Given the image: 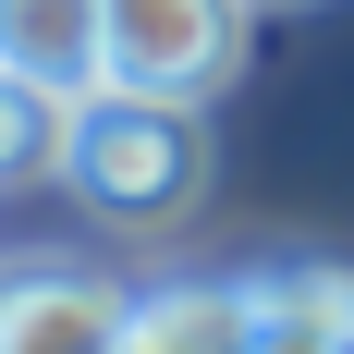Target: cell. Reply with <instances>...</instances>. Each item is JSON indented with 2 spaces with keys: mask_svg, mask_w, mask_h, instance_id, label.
<instances>
[{
  "mask_svg": "<svg viewBox=\"0 0 354 354\" xmlns=\"http://www.w3.org/2000/svg\"><path fill=\"white\" fill-rule=\"evenodd\" d=\"M0 73H12L25 98H49V110L98 98V86H110V25H98V0H0Z\"/></svg>",
  "mask_w": 354,
  "mask_h": 354,
  "instance_id": "3957f363",
  "label": "cell"
},
{
  "mask_svg": "<svg viewBox=\"0 0 354 354\" xmlns=\"http://www.w3.org/2000/svg\"><path fill=\"white\" fill-rule=\"evenodd\" d=\"M49 122H62V110H49V98H25V86L0 73V171H25L37 147H49Z\"/></svg>",
  "mask_w": 354,
  "mask_h": 354,
  "instance_id": "8992f818",
  "label": "cell"
},
{
  "mask_svg": "<svg viewBox=\"0 0 354 354\" xmlns=\"http://www.w3.org/2000/svg\"><path fill=\"white\" fill-rule=\"evenodd\" d=\"M245 12H257V0H98V25H110V86L208 110L220 86L245 73Z\"/></svg>",
  "mask_w": 354,
  "mask_h": 354,
  "instance_id": "7a4b0ae2",
  "label": "cell"
},
{
  "mask_svg": "<svg viewBox=\"0 0 354 354\" xmlns=\"http://www.w3.org/2000/svg\"><path fill=\"white\" fill-rule=\"evenodd\" d=\"M122 354H257V281H159L122 306Z\"/></svg>",
  "mask_w": 354,
  "mask_h": 354,
  "instance_id": "5b68a950",
  "label": "cell"
},
{
  "mask_svg": "<svg viewBox=\"0 0 354 354\" xmlns=\"http://www.w3.org/2000/svg\"><path fill=\"white\" fill-rule=\"evenodd\" d=\"M49 171H62L98 220H122V232L183 220L196 196H208V110L98 86V98H73L62 122H49Z\"/></svg>",
  "mask_w": 354,
  "mask_h": 354,
  "instance_id": "6da1fadb",
  "label": "cell"
},
{
  "mask_svg": "<svg viewBox=\"0 0 354 354\" xmlns=\"http://www.w3.org/2000/svg\"><path fill=\"white\" fill-rule=\"evenodd\" d=\"M257 354H354V342H330V330H306V318H257Z\"/></svg>",
  "mask_w": 354,
  "mask_h": 354,
  "instance_id": "52a82bcc",
  "label": "cell"
},
{
  "mask_svg": "<svg viewBox=\"0 0 354 354\" xmlns=\"http://www.w3.org/2000/svg\"><path fill=\"white\" fill-rule=\"evenodd\" d=\"M122 306L86 269H0V354H122Z\"/></svg>",
  "mask_w": 354,
  "mask_h": 354,
  "instance_id": "277c9868",
  "label": "cell"
}]
</instances>
